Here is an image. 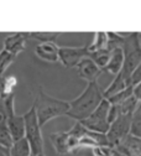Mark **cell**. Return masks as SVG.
Listing matches in <instances>:
<instances>
[{
  "mask_svg": "<svg viewBox=\"0 0 141 156\" xmlns=\"http://www.w3.org/2000/svg\"><path fill=\"white\" fill-rule=\"evenodd\" d=\"M12 138L10 135V131L8 129L5 118L0 120V146L5 147V149H10V146L12 145Z\"/></svg>",
  "mask_w": 141,
  "mask_h": 156,
  "instance_id": "19",
  "label": "cell"
},
{
  "mask_svg": "<svg viewBox=\"0 0 141 156\" xmlns=\"http://www.w3.org/2000/svg\"><path fill=\"white\" fill-rule=\"evenodd\" d=\"M119 115H120V113H119L118 105H111L110 104V107L108 109V122H109V124H111Z\"/></svg>",
  "mask_w": 141,
  "mask_h": 156,
  "instance_id": "26",
  "label": "cell"
},
{
  "mask_svg": "<svg viewBox=\"0 0 141 156\" xmlns=\"http://www.w3.org/2000/svg\"><path fill=\"white\" fill-rule=\"evenodd\" d=\"M110 53L111 51L109 48H103V50H98V51H93V52H89L88 53V57L90 58V60L102 69L104 71L109 58H110Z\"/></svg>",
  "mask_w": 141,
  "mask_h": 156,
  "instance_id": "15",
  "label": "cell"
},
{
  "mask_svg": "<svg viewBox=\"0 0 141 156\" xmlns=\"http://www.w3.org/2000/svg\"><path fill=\"white\" fill-rule=\"evenodd\" d=\"M123 63H124V51L122 47H116V48L111 50L110 58H109L104 71L115 77L116 74L120 73V71H122Z\"/></svg>",
  "mask_w": 141,
  "mask_h": 156,
  "instance_id": "13",
  "label": "cell"
},
{
  "mask_svg": "<svg viewBox=\"0 0 141 156\" xmlns=\"http://www.w3.org/2000/svg\"><path fill=\"white\" fill-rule=\"evenodd\" d=\"M58 48L59 47L56 45V42H45L36 46L35 53L41 60L50 63H55L58 61Z\"/></svg>",
  "mask_w": 141,
  "mask_h": 156,
  "instance_id": "11",
  "label": "cell"
},
{
  "mask_svg": "<svg viewBox=\"0 0 141 156\" xmlns=\"http://www.w3.org/2000/svg\"><path fill=\"white\" fill-rule=\"evenodd\" d=\"M108 46V35L104 31H97L94 34V40L90 46H88V51H98V50H103L107 48Z\"/></svg>",
  "mask_w": 141,
  "mask_h": 156,
  "instance_id": "18",
  "label": "cell"
},
{
  "mask_svg": "<svg viewBox=\"0 0 141 156\" xmlns=\"http://www.w3.org/2000/svg\"><path fill=\"white\" fill-rule=\"evenodd\" d=\"M139 107V102L134 98V95L129 97L126 101H124L122 104H119V113L120 114H134V112Z\"/></svg>",
  "mask_w": 141,
  "mask_h": 156,
  "instance_id": "24",
  "label": "cell"
},
{
  "mask_svg": "<svg viewBox=\"0 0 141 156\" xmlns=\"http://www.w3.org/2000/svg\"><path fill=\"white\" fill-rule=\"evenodd\" d=\"M130 134L141 138V105L134 112L131 116V124H130Z\"/></svg>",
  "mask_w": 141,
  "mask_h": 156,
  "instance_id": "21",
  "label": "cell"
},
{
  "mask_svg": "<svg viewBox=\"0 0 141 156\" xmlns=\"http://www.w3.org/2000/svg\"><path fill=\"white\" fill-rule=\"evenodd\" d=\"M132 95L137 102H141V81L132 86Z\"/></svg>",
  "mask_w": 141,
  "mask_h": 156,
  "instance_id": "27",
  "label": "cell"
},
{
  "mask_svg": "<svg viewBox=\"0 0 141 156\" xmlns=\"http://www.w3.org/2000/svg\"><path fill=\"white\" fill-rule=\"evenodd\" d=\"M29 38V32H15L8 36L4 40V50L17 56L25 50L26 40Z\"/></svg>",
  "mask_w": 141,
  "mask_h": 156,
  "instance_id": "10",
  "label": "cell"
},
{
  "mask_svg": "<svg viewBox=\"0 0 141 156\" xmlns=\"http://www.w3.org/2000/svg\"><path fill=\"white\" fill-rule=\"evenodd\" d=\"M88 46H63L58 48V61L66 68H73L88 57Z\"/></svg>",
  "mask_w": 141,
  "mask_h": 156,
  "instance_id": "7",
  "label": "cell"
},
{
  "mask_svg": "<svg viewBox=\"0 0 141 156\" xmlns=\"http://www.w3.org/2000/svg\"><path fill=\"white\" fill-rule=\"evenodd\" d=\"M50 141L55 151L59 155H67L69 150V134L67 131H58L50 134Z\"/></svg>",
  "mask_w": 141,
  "mask_h": 156,
  "instance_id": "12",
  "label": "cell"
},
{
  "mask_svg": "<svg viewBox=\"0 0 141 156\" xmlns=\"http://www.w3.org/2000/svg\"><path fill=\"white\" fill-rule=\"evenodd\" d=\"M126 87H130V86H128V83L124 81V78L120 76V74H116L115 77H114V81L108 86V88L103 92V97L107 99V98H109V97H111V95H114V94H116V93H119V92H122V90H124Z\"/></svg>",
  "mask_w": 141,
  "mask_h": 156,
  "instance_id": "16",
  "label": "cell"
},
{
  "mask_svg": "<svg viewBox=\"0 0 141 156\" xmlns=\"http://www.w3.org/2000/svg\"><path fill=\"white\" fill-rule=\"evenodd\" d=\"M36 156H46V155H45V152H41V154H38V155H36Z\"/></svg>",
  "mask_w": 141,
  "mask_h": 156,
  "instance_id": "32",
  "label": "cell"
},
{
  "mask_svg": "<svg viewBox=\"0 0 141 156\" xmlns=\"http://www.w3.org/2000/svg\"><path fill=\"white\" fill-rule=\"evenodd\" d=\"M31 156H35V155H31Z\"/></svg>",
  "mask_w": 141,
  "mask_h": 156,
  "instance_id": "33",
  "label": "cell"
},
{
  "mask_svg": "<svg viewBox=\"0 0 141 156\" xmlns=\"http://www.w3.org/2000/svg\"><path fill=\"white\" fill-rule=\"evenodd\" d=\"M110 104L104 98L100 104L97 107V109L88 116V118L80 120L79 123L82 124L87 130L95 131V133H103L105 134L109 129V122H108V109Z\"/></svg>",
  "mask_w": 141,
  "mask_h": 156,
  "instance_id": "5",
  "label": "cell"
},
{
  "mask_svg": "<svg viewBox=\"0 0 141 156\" xmlns=\"http://www.w3.org/2000/svg\"><path fill=\"white\" fill-rule=\"evenodd\" d=\"M111 156H125V155H123V154H120L118 150H115V149H113V154H111Z\"/></svg>",
  "mask_w": 141,
  "mask_h": 156,
  "instance_id": "29",
  "label": "cell"
},
{
  "mask_svg": "<svg viewBox=\"0 0 141 156\" xmlns=\"http://www.w3.org/2000/svg\"><path fill=\"white\" fill-rule=\"evenodd\" d=\"M103 99V90L98 84V82H90L87 84L86 89L80 93V95L68 102L69 110L67 115L77 122H80L88 118Z\"/></svg>",
  "mask_w": 141,
  "mask_h": 156,
  "instance_id": "1",
  "label": "cell"
},
{
  "mask_svg": "<svg viewBox=\"0 0 141 156\" xmlns=\"http://www.w3.org/2000/svg\"><path fill=\"white\" fill-rule=\"evenodd\" d=\"M137 41H139V46L141 47V32H137Z\"/></svg>",
  "mask_w": 141,
  "mask_h": 156,
  "instance_id": "30",
  "label": "cell"
},
{
  "mask_svg": "<svg viewBox=\"0 0 141 156\" xmlns=\"http://www.w3.org/2000/svg\"><path fill=\"white\" fill-rule=\"evenodd\" d=\"M23 116L25 120V139L30 144L32 155L36 156L38 154L44 152V139H42L41 126L38 124L35 108L31 107Z\"/></svg>",
  "mask_w": 141,
  "mask_h": 156,
  "instance_id": "4",
  "label": "cell"
},
{
  "mask_svg": "<svg viewBox=\"0 0 141 156\" xmlns=\"http://www.w3.org/2000/svg\"><path fill=\"white\" fill-rule=\"evenodd\" d=\"M2 105H3V99H2V97H0V114H2Z\"/></svg>",
  "mask_w": 141,
  "mask_h": 156,
  "instance_id": "31",
  "label": "cell"
},
{
  "mask_svg": "<svg viewBox=\"0 0 141 156\" xmlns=\"http://www.w3.org/2000/svg\"><path fill=\"white\" fill-rule=\"evenodd\" d=\"M139 156H141V155H139Z\"/></svg>",
  "mask_w": 141,
  "mask_h": 156,
  "instance_id": "34",
  "label": "cell"
},
{
  "mask_svg": "<svg viewBox=\"0 0 141 156\" xmlns=\"http://www.w3.org/2000/svg\"><path fill=\"white\" fill-rule=\"evenodd\" d=\"M131 116L132 114H120L109 125V129L105 133L109 146L115 147L128 134H130Z\"/></svg>",
  "mask_w": 141,
  "mask_h": 156,
  "instance_id": "6",
  "label": "cell"
},
{
  "mask_svg": "<svg viewBox=\"0 0 141 156\" xmlns=\"http://www.w3.org/2000/svg\"><path fill=\"white\" fill-rule=\"evenodd\" d=\"M114 149L125 156H139L141 155V138L128 134Z\"/></svg>",
  "mask_w": 141,
  "mask_h": 156,
  "instance_id": "9",
  "label": "cell"
},
{
  "mask_svg": "<svg viewBox=\"0 0 141 156\" xmlns=\"http://www.w3.org/2000/svg\"><path fill=\"white\" fill-rule=\"evenodd\" d=\"M0 156H10V154H9V149H5V147H2V146H0Z\"/></svg>",
  "mask_w": 141,
  "mask_h": 156,
  "instance_id": "28",
  "label": "cell"
},
{
  "mask_svg": "<svg viewBox=\"0 0 141 156\" xmlns=\"http://www.w3.org/2000/svg\"><path fill=\"white\" fill-rule=\"evenodd\" d=\"M131 95H132V87L130 86V87H126L124 90H122V92H119V93L109 97V98H107V101L111 105H119V104H122L124 101H126Z\"/></svg>",
  "mask_w": 141,
  "mask_h": 156,
  "instance_id": "22",
  "label": "cell"
},
{
  "mask_svg": "<svg viewBox=\"0 0 141 156\" xmlns=\"http://www.w3.org/2000/svg\"><path fill=\"white\" fill-rule=\"evenodd\" d=\"M123 37V51H124V63L123 68L120 71V76L124 78V81L130 86V78L141 62V47L139 46L137 41V32H129L123 34L118 32Z\"/></svg>",
  "mask_w": 141,
  "mask_h": 156,
  "instance_id": "3",
  "label": "cell"
},
{
  "mask_svg": "<svg viewBox=\"0 0 141 156\" xmlns=\"http://www.w3.org/2000/svg\"><path fill=\"white\" fill-rule=\"evenodd\" d=\"M15 86H16L15 77H8V78L0 77V97H2V99H5L6 97L14 94Z\"/></svg>",
  "mask_w": 141,
  "mask_h": 156,
  "instance_id": "17",
  "label": "cell"
},
{
  "mask_svg": "<svg viewBox=\"0 0 141 156\" xmlns=\"http://www.w3.org/2000/svg\"><path fill=\"white\" fill-rule=\"evenodd\" d=\"M77 72L82 80L90 83V82H98V78L103 71L100 69L89 57H86L77 65Z\"/></svg>",
  "mask_w": 141,
  "mask_h": 156,
  "instance_id": "8",
  "label": "cell"
},
{
  "mask_svg": "<svg viewBox=\"0 0 141 156\" xmlns=\"http://www.w3.org/2000/svg\"><path fill=\"white\" fill-rule=\"evenodd\" d=\"M15 58H16V56H14L12 53L5 51L4 48L0 51V77H3V74L5 73V71L15 61Z\"/></svg>",
  "mask_w": 141,
  "mask_h": 156,
  "instance_id": "23",
  "label": "cell"
},
{
  "mask_svg": "<svg viewBox=\"0 0 141 156\" xmlns=\"http://www.w3.org/2000/svg\"><path fill=\"white\" fill-rule=\"evenodd\" d=\"M58 32H44V31H35V32H29V38H33L41 44L45 42H56Z\"/></svg>",
  "mask_w": 141,
  "mask_h": 156,
  "instance_id": "20",
  "label": "cell"
},
{
  "mask_svg": "<svg viewBox=\"0 0 141 156\" xmlns=\"http://www.w3.org/2000/svg\"><path fill=\"white\" fill-rule=\"evenodd\" d=\"M9 154L10 156H31L32 151L29 141L25 138H23L12 143V145L9 149Z\"/></svg>",
  "mask_w": 141,
  "mask_h": 156,
  "instance_id": "14",
  "label": "cell"
},
{
  "mask_svg": "<svg viewBox=\"0 0 141 156\" xmlns=\"http://www.w3.org/2000/svg\"><path fill=\"white\" fill-rule=\"evenodd\" d=\"M113 149L111 146H95L92 149L93 156H111L113 154Z\"/></svg>",
  "mask_w": 141,
  "mask_h": 156,
  "instance_id": "25",
  "label": "cell"
},
{
  "mask_svg": "<svg viewBox=\"0 0 141 156\" xmlns=\"http://www.w3.org/2000/svg\"><path fill=\"white\" fill-rule=\"evenodd\" d=\"M32 107L35 108L37 120L41 128L55 118L67 115L69 110L68 102L53 98V97L45 93L42 88H38Z\"/></svg>",
  "mask_w": 141,
  "mask_h": 156,
  "instance_id": "2",
  "label": "cell"
}]
</instances>
